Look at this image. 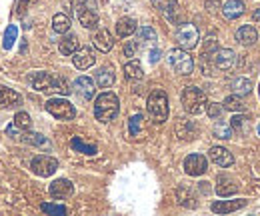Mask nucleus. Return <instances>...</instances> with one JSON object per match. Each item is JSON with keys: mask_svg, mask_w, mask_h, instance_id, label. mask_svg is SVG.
<instances>
[{"mask_svg": "<svg viewBox=\"0 0 260 216\" xmlns=\"http://www.w3.org/2000/svg\"><path fill=\"white\" fill-rule=\"evenodd\" d=\"M118 110H120V102H118V96L114 92H108L104 90L102 94H98L96 100H94V116L100 122H110L118 116Z\"/></svg>", "mask_w": 260, "mask_h": 216, "instance_id": "nucleus-1", "label": "nucleus"}, {"mask_svg": "<svg viewBox=\"0 0 260 216\" xmlns=\"http://www.w3.org/2000/svg\"><path fill=\"white\" fill-rule=\"evenodd\" d=\"M146 112L148 116L152 118V122L162 124L168 120V96L164 90L156 88L148 94V100H146Z\"/></svg>", "mask_w": 260, "mask_h": 216, "instance_id": "nucleus-2", "label": "nucleus"}, {"mask_svg": "<svg viewBox=\"0 0 260 216\" xmlns=\"http://www.w3.org/2000/svg\"><path fill=\"white\" fill-rule=\"evenodd\" d=\"M180 100H182V106H184V110L188 114H200L208 104L206 94L202 92L200 88H196V86H186L180 94Z\"/></svg>", "mask_w": 260, "mask_h": 216, "instance_id": "nucleus-3", "label": "nucleus"}, {"mask_svg": "<svg viewBox=\"0 0 260 216\" xmlns=\"http://www.w3.org/2000/svg\"><path fill=\"white\" fill-rule=\"evenodd\" d=\"M168 64H170V68L176 72V74H184V76H188V74H192V70H194V60H192V56L188 54V50L186 48H172L170 52H168Z\"/></svg>", "mask_w": 260, "mask_h": 216, "instance_id": "nucleus-4", "label": "nucleus"}, {"mask_svg": "<svg viewBox=\"0 0 260 216\" xmlns=\"http://www.w3.org/2000/svg\"><path fill=\"white\" fill-rule=\"evenodd\" d=\"M44 108H46L48 114H52L58 120H72L76 116V108L70 104V100H66L64 96L48 98L46 104H44Z\"/></svg>", "mask_w": 260, "mask_h": 216, "instance_id": "nucleus-5", "label": "nucleus"}, {"mask_svg": "<svg viewBox=\"0 0 260 216\" xmlns=\"http://www.w3.org/2000/svg\"><path fill=\"white\" fill-rule=\"evenodd\" d=\"M30 170H32L36 176L48 178V176H52V174L58 170V160H56L54 156L38 155L30 160Z\"/></svg>", "mask_w": 260, "mask_h": 216, "instance_id": "nucleus-6", "label": "nucleus"}, {"mask_svg": "<svg viewBox=\"0 0 260 216\" xmlns=\"http://www.w3.org/2000/svg\"><path fill=\"white\" fill-rule=\"evenodd\" d=\"M198 40H200V34L198 28L190 22H182L176 30V42L180 48H186V50H192L198 46Z\"/></svg>", "mask_w": 260, "mask_h": 216, "instance_id": "nucleus-7", "label": "nucleus"}, {"mask_svg": "<svg viewBox=\"0 0 260 216\" xmlns=\"http://www.w3.org/2000/svg\"><path fill=\"white\" fill-rule=\"evenodd\" d=\"M28 84L32 86L36 92H52V84H54V76L50 72L44 70H36L28 74Z\"/></svg>", "mask_w": 260, "mask_h": 216, "instance_id": "nucleus-8", "label": "nucleus"}, {"mask_svg": "<svg viewBox=\"0 0 260 216\" xmlns=\"http://www.w3.org/2000/svg\"><path fill=\"white\" fill-rule=\"evenodd\" d=\"M212 64H214V68L228 72L236 64V52L230 50V48H216L214 54H212Z\"/></svg>", "mask_w": 260, "mask_h": 216, "instance_id": "nucleus-9", "label": "nucleus"}, {"mask_svg": "<svg viewBox=\"0 0 260 216\" xmlns=\"http://www.w3.org/2000/svg\"><path fill=\"white\" fill-rule=\"evenodd\" d=\"M208 170V160L202 155H188L184 158V172L188 176H202Z\"/></svg>", "mask_w": 260, "mask_h": 216, "instance_id": "nucleus-10", "label": "nucleus"}, {"mask_svg": "<svg viewBox=\"0 0 260 216\" xmlns=\"http://www.w3.org/2000/svg\"><path fill=\"white\" fill-rule=\"evenodd\" d=\"M72 90L78 94L80 98L90 100V98H94L96 84H94V80H92L90 76H78V78L74 80V84H72Z\"/></svg>", "mask_w": 260, "mask_h": 216, "instance_id": "nucleus-11", "label": "nucleus"}, {"mask_svg": "<svg viewBox=\"0 0 260 216\" xmlns=\"http://www.w3.org/2000/svg\"><path fill=\"white\" fill-rule=\"evenodd\" d=\"M76 18H78V22H80L84 28H88V30H92V28L98 26V10L86 8V6L78 4V2H76Z\"/></svg>", "mask_w": 260, "mask_h": 216, "instance_id": "nucleus-12", "label": "nucleus"}, {"mask_svg": "<svg viewBox=\"0 0 260 216\" xmlns=\"http://www.w3.org/2000/svg\"><path fill=\"white\" fill-rule=\"evenodd\" d=\"M72 62H74V66H76L78 70H86V68L94 66V62H96L94 50H92V48H88V46L78 48V50L72 54Z\"/></svg>", "mask_w": 260, "mask_h": 216, "instance_id": "nucleus-13", "label": "nucleus"}, {"mask_svg": "<svg viewBox=\"0 0 260 216\" xmlns=\"http://www.w3.org/2000/svg\"><path fill=\"white\" fill-rule=\"evenodd\" d=\"M48 192H50V196H52V198L62 200V198L72 196V192H74V184H72L70 180H66V178H58V180H54V182L50 184Z\"/></svg>", "mask_w": 260, "mask_h": 216, "instance_id": "nucleus-14", "label": "nucleus"}, {"mask_svg": "<svg viewBox=\"0 0 260 216\" xmlns=\"http://www.w3.org/2000/svg\"><path fill=\"white\" fill-rule=\"evenodd\" d=\"M208 158H210L216 166H220V168L232 166V162H234L232 155L228 152L226 148H222V146H212V148L208 150Z\"/></svg>", "mask_w": 260, "mask_h": 216, "instance_id": "nucleus-15", "label": "nucleus"}, {"mask_svg": "<svg viewBox=\"0 0 260 216\" xmlns=\"http://www.w3.org/2000/svg\"><path fill=\"white\" fill-rule=\"evenodd\" d=\"M22 104V96L6 86H0V108H16Z\"/></svg>", "mask_w": 260, "mask_h": 216, "instance_id": "nucleus-16", "label": "nucleus"}, {"mask_svg": "<svg viewBox=\"0 0 260 216\" xmlns=\"http://www.w3.org/2000/svg\"><path fill=\"white\" fill-rule=\"evenodd\" d=\"M246 206V200L244 198H238V200H218L210 206L212 212H218V214H228V212H234L238 208H244Z\"/></svg>", "mask_w": 260, "mask_h": 216, "instance_id": "nucleus-17", "label": "nucleus"}, {"mask_svg": "<svg viewBox=\"0 0 260 216\" xmlns=\"http://www.w3.org/2000/svg\"><path fill=\"white\" fill-rule=\"evenodd\" d=\"M244 10H246V6H244L242 0H228L226 4L222 6V16L226 20H236V18H240L244 14Z\"/></svg>", "mask_w": 260, "mask_h": 216, "instance_id": "nucleus-18", "label": "nucleus"}, {"mask_svg": "<svg viewBox=\"0 0 260 216\" xmlns=\"http://www.w3.org/2000/svg\"><path fill=\"white\" fill-rule=\"evenodd\" d=\"M236 40H238V44H242V46H252V44L258 40V32H256L254 26L244 24V26H240V28L236 30Z\"/></svg>", "mask_w": 260, "mask_h": 216, "instance_id": "nucleus-19", "label": "nucleus"}, {"mask_svg": "<svg viewBox=\"0 0 260 216\" xmlns=\"http://www.w3.org/2000/svg\"><path fill=\"white\" fill-rule=\"evenodd\" d=\"M92 42H94V48L100 50V52H110V50H112V46H114L112 34L106 30V28L98 30L96 34H94V38H92Z\"/></svg>", "mask_w": 260, "mask_h": 216, "instance_id": "nucleus-20", "label": "nucleus"}, {"mask_svg": "<svg viewBox=\"0 0 260 216\" xmlns=\"http://www.w3.org/2000/svg\"><path fill=\"white\" fill-rule=\"evenodd\" d=\"M58 50L64 56H72L78 50V38H76V34H68L66 32L64 36H62V40L58 42Z\"/></svg>", "mask_w": 260, "mask_h": 216, "instance_id": "nucleus-21", "label": "nucleus"}, {"mask_svg": "<svg viewBox=\"0 0 260 216\" xmlns=\"http://www.w3.org/2000/svg\"><path fill=\"white\" fill-rule=\"evenodd\" d=\"M136 30H138V24H136V20L130 18V16H124V18H120V20L116 22V34H118L120 38H128V36H132Z\"/></svg>", "mask_w": 260, "mask_h": 216, "instance_id": "nucleus-22", "label": "nucleus"}, {"mask_svg": "<svg viewBox=\"0 0 260 216\" xmlns=\"http://www.w3.org/2000/svg\"><path fill=\"white\" fill-rule=\"evenodd\" d=\"M238 190V184L230 178V176H218V182H216V194L218 196H232L234 192Z\"/></svg>", "mask_w": 260, "mask_h": 216, "instance_id": "nucleus-23", "label": "nucleus"}, {"mask_svg": "<svg viewBox=\"0 0 260 216\" xmlns=\"http://www.w3.org/2000/svg\"><path fill=\"white\" fill-rule=\"evenodd\" d=\"M124 76L130 82H136V80H142L144 76V70H142V64L138 60H130L124 64Z\"/></svg>", "mask_w": 260, "mask_h": 216, "instance_id": "nucleus-24", "label": "nucleus"}, {"mask_svg": "<svg viewBox=\"0 0 260 216\" xmlns=\"http://www.w3.org/2000/svg\"><path fill=\"white\" fill-rule=\"evenodd\" d=\"M230 88H232V92L238 94V96H248V94L252 92V80L250 78H244V76L234 78L232 84H230Z\"/></svg>", "mask_w": 260, "mask_h": 216, "instance_id": "nucleus-25", "label": "nucleus"}, {"mask_svg": "<svg viewBox=\"0 0 260 216\" xmlns=\"http://www.w3.org/2000/svg\"><path fill=\"white\" fill-rule=\"evenodd\" d=\"M96 84L100 88H110L114 84V72L108 66H102L96 70Z\"/></svg>", "mask_w": 260, "mask_h": 216, "instance_id": "nucleus-26", "label": "nucleus"}, {"mask_svg": "<svg viewBox=\"0 0 260 216\" xmlns=\"http://www.w3.org/2000/svg\"><path fill=\"white\" fill-rule=\"evenodd\" d=\"M70 146L74 148V152H80V155H88V156H94L98 152L96 146L94 144H88V142H84L80 136H74L72 140H70Z\"/></svg>", "mask_w": 260, "mask_h": 216, "instance_id": "nucleus-27", "label": "nucleus"}, {"mask_svg": "<svg viewBox=\"0 0 260 216\" xmlns=\"http://www.w3.org/2000/svg\"><path fill=\"white\" fill-rule=\"evenodd\" d=\"M224 108L226 110H232V112H246V104H244V100L238 96V94H230L224 98Z\"/></svg>", "mask_w": 260, "mask_h": 216, "instance_id": "nucleus-28", "label": "nucleus"}, {"mask_svg": "<svg viewBox=\"0 0 260 216\" xmlns=\"http://www.w3.org/2000/svg\"><path fill=\"white\" fill-rule=\"evenodd\" d=\"M70 18L62 14V12H58V14H54L52 16V30L58 32V34H66V32L70 30Z\"/></svg>", "mask_w": 260, "mask_h": 216, "instance_id": "nucleus-29", "label": "nucleus"}, {"mask_svg": "<svg viewBox=\"0 0 260 216\" xmlns=\"http://www.w3.org/2000/svg\"><path fill=\"white\" fill-rule=\"evenodd\" d=\"M22 140L26 144H32V146H48L50 142L46 140V136L38 134V132H22Z\"/></svg>", "mask_w": 260, "mask_h": 216, "instance_id": "nucleus-30", "label": "nucleus"}, {"mask_svg": "<svg viewBox=\"0 0 260 216\" xmlns=\"http://www.w3.org/2000/svg\"><path fill=\"white\" fill-rule=\"evenodd\" d=\"M136 32H138V42L140 44H152V42H156V32H154V28L140 26Z\"/></svg>", "mask_w": 260, "mask_h": 216, "instance_id": "nucleus-31", "label": "nucleus"}, {"mask_svg": "<svg viewBox=\"0 0 260 216\" xmlns=\"http://www.w3.org/2000/svg\"><path fill=\"white\" fill-rule=\"evenodd\" d=\"M164 14H166V18H168L172 24H182V22H180V8H178V2H176V0H170V4H168V8L164 10Z\"/></svg>", "mask_w": 260, "mask_h": 216, "instance_id": "nucleus-32", "label": "nucleus"}, {"mask_svg": "<svg viewBox=\"0 0 260 216\" xmlns=\"http://www.w3.org/2000/svg\"><path fill=\"white\" fill-rule=\"evenodd\" d=\"M14 126L20 128L22 132L30 130V128H32V118H30V114H26V112H16V116H14Z\"/></svg>", "mask_w": 260, "mask_h": 216, "instance_id": "nucleus-33", "label": "nucleus"}, {"mask_svg": "<svg viewBox=\"0 0 260 216\" xmlns=\"http://www.w3.org/2000/svg\"><path fill=\"white\" fill-rule=\"evenodd\" d=\"M176 196H178V202L182 204V206H188V208H194L196 206V198L190 194V190L188 188H178V192H176Z\"/></svg>", "mask_w": 260, "mask_h": 216, "instance_id": "nucleus-34", "label": "nucleus"}, {"mask_svg": "<svg viewBox=\"0 0 260 216\" xmlns=\"http://www.w3.org/2000/svg\"><path fill=\"white\" fill-rule=\"evenodd\" d=\"M214 136L216 138H222V140H228L232 136V126H230V122L218 120V122L214 124Z\"/></svg>", "mask_w": 260, "mask_h": 216, "instance_id": "nucleus-35", "label": "nucleus"}, {"mask_svg": "<svg viewBox=\"0 0 260 216\" xmlns=\"http://www.w3.org/2000/svg\"><path fill=\"white\" fill-rule=\"evenodd\" d=\"M248 116H244L242 112L240 114H234L232 116V120H230V126H232V130L234 132H246V124H248Z\"/></svg>", "mask_w": 260, "mask_h": 216, "instance_id": "nucleus-36", "label": "nucleus"}, {"mask_svg": "<svg viewBox=\"0 0 260 216\" xmlns=\"http://www.w3.org/2000/svg\"><path fill=\"white\" fill-rule=\"evenodd\" d=\"M16 36H18V28L14 26V24H10L6 32H4V40H2V46L6 48V50H10L12 48V44H14V40H16Z\"/></svg>", "mask_w": 260, "mask_h": 216, "instance_id": "nucleus-37", "label": "nucleus"}, {"mask_svg": "<svg viewBox=\"0 0 260 216\" xmlns=\"http://www.w3.org/2000/svg\"><path fill=\"white\" fill-rule=\"evenodd\" d=\"M70 84L66 82L62 76H54V84H52V92L60 94V96H66V94H70Z\"/></svg>", "mask_w": 260, "mask_h": 216, "instance_id": "nucleus-38", "label": "nucleus"}, {"mask_svg": "<svg viewBox=\"0 0 260 216\" xmlns=\"http://www.w3.org/2000/svg\"><path fill=\"white\" fill-rule=\"evenodd\" d=\"M40 210L46 212V214H66L68 212V208L62 206V204H48V202H42Z\"/></svg>", "mask_w": 260, "mask_h": 216, "instance_id": "nucleus-39", "label": "nucleus"}, {"mask_svg": "<svg viewBox=\"0 0 260 216\" xmlns=\"http://www.w3.org/2000/svg\"><path fill=\"white\" fill-rule=\"evenodd\" d=\"M140 126H142V114H140V112H138V114H132V116H130V120H128L130 136H138Z\"/></svg>", "mask_w": 260, "mask_h": 216, "instance_id": "nucleus-40", "label": "nucleus"}, {"mask_svg": "<svg viewBox=\"0 0 260 216\" xmlns=\"http://www.w3.org/2000/svg\"><path fill=\"white\" fill-rule=\"evenodd\" d=\"M224 110H226L224 104H218V102H208L206 104V112H208L210 118H220Z\"/></svg>", "mask_w": 260, "mask_h": 216, "instance_id": "nucleus-41", "label": "nucleus"}, {"mask_svg": "<svg viewBox=\"0 0 260 216\" xmlns=\"http://www.w3.org/2000/svg\"><path fill=\"white\" fill-rule=\"evenodd\" d=\"M138 48H140V42L136 40H132V42H128L126 46H124V56H136V52H138Z\"/></svg>", "mask_w": 260, "mask_h": 216, "instance_id": "nucleus-42", "label": "nucleus"}, {"mask_svg": "<svg viewBox=\"0 0 260 216\" xmlns=\"http://www.w3.org/2000/svg\"><path fill=\"white\" fill-rule=\"evenodd\" d=\"M152 2V6L156 8V10H160V12H164L166 8H168V4H170V0H150Z\"/></svg>", "mask_w": 260, "mask_h": 216, "instance_id": "nucleus-43", "label": "nucleus"}, {"mask_svg": "<svg viewBox=\"0 0 260 216\" xmlns=\"http://www.w3.org/2000/svg\"><path fill=\"white\" fill-rule=\"evenodd\" d=\"M148 60H150V64H156V62L160 60V50H158V48H152V50H150Z\"/></svg>", "mask_w": 260, "mask_h": 216, "instance_id": "nucleus-44", "label": "nucleus"}, {"mask_svg": "<svg viewBox=\"0 0 260 216\" xmlns=\"http://www.w3.org/2000/svg\"><path fill=\"white\" fill-rule=\"evenodd\" d=\"M78 4H82V6H86V8H92V10H96L98 8V2L96 0H76Z\"/></svg>", "mask_w": 260, "mask_h": 216, "instance_id": "nucleus-45", "label": "nucleus"}, {"mask_svg": "<svg viewBox=\"0 0 260 216\" xmlns=\"http://www.w3.org/2000/svg\"><path fill=\"white\" fill-rule=\"evenodd\" d=\"M252 20H254V22H260V8L252 12Z\"/></svg>", "mask_w": 260, "mask_h": 216, "instance_id": "nucleus-46", "label": "nucleus"}, {"mask_svg": "<svg viewBox=\"0 0 260 216\" xmlns=\"http://www.w3.org/2000/svg\"><path fill=\"white\" fill-rule=\"evenodd\" d=\"M26 2H34V0H26Z\"/></svg>", "mask_w": 260, "mask_h": 216, "instance_id": "nucleus-47", "label": "nucleus"}, {"mask_svg": "<svg viewBox=\"0 0 260 216\" xmlns=\"http://www.w3.org/2000/svg\"><path fill=\"white\" fill-rule=\"evenodd\" d=\"M258 134H260V126H258Z\"/></svg>", "mask_w": 260, "mask_h": 216, "instance_id": "nucleus-48", "label": "nucleus"}, {"mask_svg": "<svg viewBox=\"0 0 260 216\" xmlns=\"http://www.w3.org/2000/svg\"><path fill=\"white\" fill-rule=\"evenodd\" d=\"M258 90H260V86H258Z\"/></svg>", "mask_w": 260, "mask_h": 216, "instance_id": "nucleus-49", "label": "nucleus"}]
</instances>
